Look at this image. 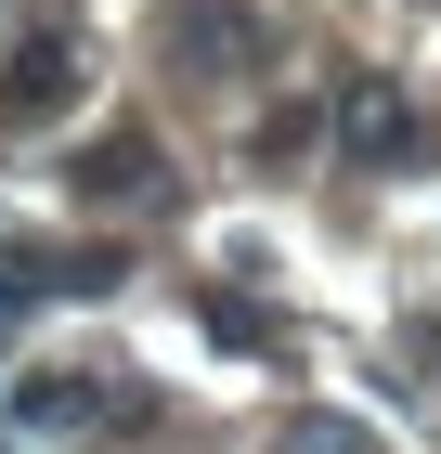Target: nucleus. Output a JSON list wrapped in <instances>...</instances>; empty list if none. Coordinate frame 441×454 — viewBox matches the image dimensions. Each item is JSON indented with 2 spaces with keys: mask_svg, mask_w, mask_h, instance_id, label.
I'll return each instance as SVG.
<instances>
[{
  "mask_svg": "<svg viewBox=\"0 0 441 454\" xmlns=\"http://www.w3.org/2000/svg\"><path fill=\"white\" fill-rule=\"evenodd\" d=\"M403 364H415V389H441V312H403Z\"/></svg>",
  "mask_w": 441,
  "mask_h": 454,
  "instance_id": "obj_9",
  "label": "nucleus"
},
{
  "mask_svg": "<svg viewBox=\"0 0 441 454\" xmlns=\"http://www.w3.org/2000/svg\"><path fill=\"white\" fill-rule=\"evenodd\" d=\"M66 105H78V39H52V27H39L27 52L0 66V117H66Z\"/></svg>",
  "mask_w": 441,
  "mask_h": 454,
  "instance_id": "obj_5",
  "label": "nucleus"
},
{
  "mask_svg": "<svg viewBox=\"0 0 441 454\" xmlns=\"http://www.w3.org/2000/svg\"><path fill=\"white\" fill-rule=\"evenodd\" d=\"M272 454H376V428H364V416H286Z\"/></svg>",
  "mask_w": 441,
  "mask_h": 454,
  "instance_id": "obj_7",
  "label": "nucleus"
},
{
  "mask_svg": "<svg viewBox=\"0 0 441 454\" xmlns=\"http://www.w3.org/2000/svg\"><path fill=\"white\" fill-rule=\"evenodd\" d=\"M156 52L182 78H247L260 66V0H156Z\"/></svg>",
  "mask_w": 441,
  "mask_h": 454,
  "instance_id": "obj_1",
  "label": "nucleus"
},
{
  "mask_svg": "<svg viewBox=\"0 0 441 454\" xmlns=\"http://www.w3.org/2000/svg\"><path fill=\"white\" fill-rule=\"evenodd\" d=\"M117 416V389L78 377V364H39V377H13V428L27 442H66V428H104Z\"/></svg>",
  "mask_w": 441,
  "mask_h": 454,
  "instance_id": "obj_4",
  "label": "nucleus"
},
{
  "mask_svg": "<svg viewBox=\"0 0 441 454\" xmlns=\"http://www.w3.org/2000/svg\"><path fill=\"white\" fill-rule=\"evenodd\" d=\"M325 130H338L350 169H403L415 156V105L390 91V78H338V117H325Z\"/></svg>",
  "mask_w": 441,
  "mask_h": 454,
  "instance_id": "obj_2",
  "label": "nucleus"
},
{
  "mask_svg": "<svg viewBox=\"0 0 441 454\" xmlns=\"http://www.w3.org/2000/svg\"><path fill=\"white\" fill-rule=\"evenodd\" d=\"M39 299H66V260H52V247H0V325L39 312Z\"/></svg>",
  "mask_w": 441,
  "mask_h": 454,
  "instance_id": "obj_6",
  "label": "nucleus"
},
{
  "mask_svg": "<svg viewBox=\"0 0 441 454\" xmlns=\"http://www.w3.org/2000/svg\"><path fill=\"white\" fill-rule=\"evenodd\" d=\"M66 182H78V208H156L169 195V156H156V130H104Z\"/></svg>",
  "mask_w": 441,
  "mask_h": 454,
  "instance_id": "obj_3",
  "label": "nucleus"
},
{
  "mask_svg": "<svg viewBox=\"0 0 441 454\" xmlns=\"http://www.w3.org/2000/svg\"><path fill=\"white\" fill-rule=\"evenodd\" d=\"M311 143H325V105H272V117H260V156H272V169L311 156Z\"/></svg>",
  "mask_w": 441,
  "mask_h": 454,
  "instance_id": "obj_8",
  "label": "nucleus"
}]
</instances>
